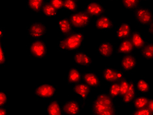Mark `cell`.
<instances>
[{"instance_id": "obj_34", "label": "cell", "mask_w": 153, "mask_h": 115, "mask_svg": "<svg viewBox=\"0 0 153 115\" xmlns=\"http://www.w3.org/2000/svg\"><path fill=\"white\" fill-rule=\"evenodd\" d=\"M131 114H134V115H151L153 114L151 111L149 110L147 107L145 108H143V109H135L134 110L131 111Z\"/></svg>"}, {"instance_id": "obj_40", "label": "cell", "mask_w": 153, "mask_h": 115, "mask_svg": "<svg viewBox=\"0 0 153 115\" xmlns=\"http://www.w3.org/2000/svg\"><path fill=\"white\" fill-rule=\"evenodd\" d=\"M5 34H6L5 29L4 27H1V29H0V38H4Z\"/></svg>"}, {"instance_id": "obj_7", "label": "cell", "mask_w": 153, "mask_h": 115, "mask_svg": "<svg viewBox=\"0 0 153 115\" xmlns=\"http://www.w3.org/2000/svg\"><path fill=\"white\" fill-rule=\"evenodd\" d=\"M27 34L30 38L39 40L47 33V28L45 24L40 21L31 23L27 27Z\"/></svg>"}, {"instance_id": "obj_25", "label": "cell", "mask_w": 153, "mask_h": 115, "mask_svg": "<svg viewBox=\"0 0 153 115\" xmlns=\"http://www.w3.org/2000/svg\"><path fill=\"white\" fill-rule=\"evenodd\" d=\"M135 86L137 91L141 93L146 94L150 92L151 90V84L144 78H140L135 82Z\"/></svg>"}, {"instance_id": "obj_42", "label": "cell", "mask_w": 153, "mask_h": 115, "mask_svg": "<svg viewBox=\"0 0 153 115\" xmlns=\"http://www.w3.org/2000/svg\"><path fill=\"white\" fill-rule=\"evenodd\" d=\"M144 1H149V0H144Z\"/></svg>"}, {"instance_id": "obj_41", "label": "cell", "mask_w": 153, "mask_h": 115, "mask_svg": "<svg viewBox=\"0 0 153 115\" xmlns=\"http://www.w3.org/2000/svg\"><path fill=\"white\" fill-rule=\"evenodd\" d=\"M75 1H76H76H79V0H75Z\"/></svg>"}, {"instance_id": "obj_39", "label": "cell", "mask_w": 153, "mask_h": 115, "mask_svg": "<svg viewBox=\"0 0 153 115\" xmlns=\"http://www.w3.org/2000/svg\"><path fill=\"white\" fill-rule=\"evenodd\" d=\"M8 114V110L6 109L5 107H2L0 109V114L1 115H7Z\"/></svg>"}, {"instance_id": "obj_37", "label": "cell", "mask_w": 153, "mask_h": 115, "mask_svg": "<svg viewBox=\"0 0 153 115\" xmlns=\"http://www.w3.org/2000/svg\"><path fill=\"white\" fill-rule=\"evenodd\" d=\"M147 108L151 111V113L153 114V98H150V99H149Z\"/></svg>"}, {"instance_id": "obj_9", "label": "cell", "mask_w": 153, "mask_h": 115, "mask_svg": "<svg viewBox=\"0 0 153 115\" xmlns=\"http://www.w3.org/2000/svg\"><path fill=\"white\" fill-rule=\"evenodd\" d=\"M83 11L90 17H99L105 13L106 9L102 3L98 2H90L85 5Z\"/></svg>"}, {"instance_id": "obj_19", "label": "cell", "mask_w": 153, "mask_h": 115, "mask_svg": "<svg viewBox=\"0 0 153 115\" xmlns=\"http://www.w3.org/2000/svg\"><path fill=\"white\" fill-rule=\"evenodd\" d=\"M82 80V74L78 68L72 67L69 68L66 75V81L68 83L71 85H75L81 82Z\"/></svg>"}, {"instance_id": "obj_43", "label": "cell", "mask_w": 153, "mask_h": 115, "mask_svg": "<svg viewBox=\"0 0 153 115\" xmlns=\"http://www.w3.org/2000/svg\"><path fill=\"white\" fill-rule=\"evenodd\" d=\"M109 1H113V0H109Z\"/></svg>"}, {"instance_id": "obj_32", "label": "cell", "mask_w": 153, "mask_h": 115, "mask_svg": "<svg viewBox=\"0 0 153 115\" xmlns=\"http://www.w3.org/2000/svg\"><path fill=\"white\" fill-rule=\"evenodd\" d=\"M119 85L120 89V96L122 97L126 93L128 89H129V87L130 85V80L124 77L120 81Z\"/></svg>"}, {"instance_id": "obj_6", "label": "cell", "mask_w": 153, "mask_h": 115, "mask_svg": "<svg viewBox=\"0 0 153 115\" xmlns=\"http://www.w3.org/2000/svg\"><path fill=\"white\" fill-rule=\"evenodd\" d=\"M29 52L31 56L37 59H45L47 55V46L45 41L36 40L30 45Z\"/></svg>"}, {"instance_id": "obj_10", "label": "cell", "mask_w": 153, "mask_h": 115, "mask_svg": "<svg viewBox=\"0 0 153 115\" xmlns=\"http://www.w3.org/2000/svg\"><path fill=\"white\" fill-rule=\"evenodd\" d=\"M74 61L76 65L81 67H89L93 63V59L90 55L83 51H77L74 55Z\"/></svg>"}, {"instance_id": "obj_1", "label": "cell", "mask_w": 153, "mask_h": 115, "mask_svg": "<svg viewBox=\"0 0 153 115\" xmlns=\"http://www.w3.org/2000/svg\"><path fill=\"white\" fill-rule=\"evenodd\" d=\"M91 110L92 113L95 115L116 114V106L114 98L108 93H99L94 100Z\"/></svg>"}, {"instance_id": "obj_5", "label": "cell", "mask_w": 153, "mask_h": 115, "mask_svg": "<svg viewBox=\"0 0 153 115\" xmlns=\"http://www.w3.org/2000/svg\"><path fill=\"white\" fill-rule=\"evenodd\" d=\"M34 93L40 99H52L56 95L57 88L51 83H42L35 88Z\"/></svg>"}, {"instance_id": "obj_23", "label": "cell", "mask_w": 153, "mask_h": 115, "mask_svg": "<svg viewBox=\"0 0 153 115\" xmlns=\"http://www.w3.org/2000/svg\"><path fill=\"white\" fill-rule=\"evenodd\" d=\"M134 47L130 41V38L123 40L118 46L117 53L119 54H130L133 51Z\"/></svg>"}, {"instance_id": "obj_21", "label": "cell", "mask_w": 153, "mask_h": 115, "mask_svg": "<svg viewBox=\"0 0 153 115\" xmlns=\"http://www.w3.org/2000/svg\"><path fill=\"white\" fill-rule=\"evenodd\" d=\"M130 40L133 44L134 49H136V50H141L147 42L145 37L137 30H135L131 34Z\"/></svg>"}, {"instance_id": "obj_31", "label": "cell", "mask_w": 153, "mask_h": 115, "mask_svg": "<svg viewBox=\"0 0 153 115\" xmlns=\"http://www.w3.org/2000/svg\"><path fill=\"white\" fill-rule=\"evenodd\" d=\"M78 9L77 3L75 0H64L63 9L66 11L75 12Z\"/></svg>"}, {"instance_id": "obj_27", "label": "cell", "mask_w": 153, "mask_h": 115, "mask_svg": "<svg viewBox=\"0 0 153 115\" xmlns=\"http://www.w3.org/2000/svg\"><path fill=\"white\" fill-rule=\"evenodd\" d=\"M141 56L147 60H153V42L146 44L141 49Z\"/></svg>"}, {"instance_id": "obj_18", "label": "cell", "mask_w": 153, "mask_h": 115, "mask_svg": "<svg viewBox=\"0 0 153 115\" xmlns=\"http://www.w3.org/2000/svg\"><path fill=\"white\" fill-rule=\"evenodd\" d=\"M58 29L59 32L63 36L68 35L74 32V26L71 24L68 17H63L58 20Z\"/></svg>"}, {"instance_id": "obj_16", "label": "cell", "mask_w": 153, "mask_h": 115, "mask_svg": "<svg viewBox=\"0 0 153 115\" xmlns=\"http://www.w3.org/2000/svg\"><path fill=\"white\" fill-rule=\"evenodd\" d=\"M131 34V26L129 22L120 24L115 29V36L119 40H124L130 38Z\"/></svg>"}, {"instance_id": "obj_22", "label": "cell", "mask_w": 153, "mask_h": 115, "mask_svg": "<svg viewBox=\"0 0 153 115\" xmlns=\"http://www.w3.org/2000/svg\"><path fill=\"white\" fill-rule=\"evenodd\" d=\"M46 112L48 115H62L64 114L62 107L57 99H53L48 103Z\"/></svg>"}, {"instance_id": "obj_35", "label": "cell", "mask_w": 153, "mask_h": 115, "mask_svg": "<svg viewBox=\"0 0 153 115\" xmlns=\"http://www.w3.org/2000/svg\"><path fill=\"white\" fill-rule=\"evenodd\" d=\"M7 58L5 55V51L3 47V45L0 44V64L1 65H4L6 64Z\"/></svg>"}, {"instance_id": "obj_26", "label": "cell", "mask_w": 153, "mask_h": 115, "mask_svg": "<svg viewBox=\"0 0 153 115\" xmlns=\"http://www.w3.org/2000/svg\"><path fill=\"white\" fill-rule=\"evenodd\" d=\"M41 13H42L45 17L51 18V17H56L58 15V10L56 9L49 2H48L45 3Z\"/></svg>"}, {"instance_id": "obj_38", "label": "cell", "mask_w": 153, "mask_h": 115, "mask_svg": "<svg viewBox=\"0 0 153 115\" xmlns=\"http://www.w3.org/2000/svg\"><path fill=\"white\" fill-rule=\"evenodd\" d=\"M147 32L153 38V23L147 26Z\"/></svg>"}, {"instance_id": "obj_13", "label": "cell", "mask_w": 153, "mask_h": 115, "mask_svg": "<svg viewBox=\"0 0 153 115\" xmlns=\"http://www.w3.org/2000/svg\"><path fill=\"white\" fill-rule=\"evenodd\" d=\"M137 61L134 55L126 54L120 61V68L125 72H131L136 68Z\"/></svg>"}, {"instance_id": "obj_29", "label": "cell", "mask_w": 153, "mask_h": 115, "mask_svg": "<svg viewBox=\"0 0 153 115\" xmlns=\"http://www.w3.org/2000/svg\"><path fill=\"white\" fill-rule=\"evenodd\" d=\"M150 98L147 96L137 97L134 101V107L135 109H140L147 107Z\"/></svg>"}, {"instance_id": "obj_24", "label": "cell", "mask_w": 153, "mask_h": 115, "mask_svg": "<svg viewBox=\"0 0 153 115\" xmlns=\"http://www.w3.org/2000/svg\"><path fill=\"white\" fill-rule=\"evenodd\" d=\"M45 3V0H26L27 8L33 13L41 12Z\"/></svg>"}, {"instance_id": "obj_3", "label": "cell", "mask_w": 153, "mask_h": 115, "mask_svg": "<svg viewBox=\"0 0 153 115\" xmlns=\"http://www.w3.org/2000/svg\"><path fill=\"white\" fill-rule=\"evenodd\" d=\"M134 15L135 21L140 25L148 26L153 23V13L148 7H139L134 11Z\"/></svg>"}, {"instance_id": "obj_30", "label": "cell", "mask_w": 153, "mask_h": 115, "mask_svg": "<svg viewBox=\"0 0 153 115\" xmlns=\"http://www.w3.org/2000/svg\"><path fill=\"white\" fill-rule=\"evenodd\" d=\"M108 93L114 99L120 96V89L119 82L111 83L109 86Z\"/></svg>"}, {"instance_id": "obj_28", "label": "cell", "mask_w": 153, "mask_h": 115, "mask_svg": "<svg viewBox=\"0 0 153 115\" xmlns=\"http://www.w3.org/2000/svg\"><path fill=\"white\" fill-rule=\"evenodd\" d=\"M124 8L128 11H135L140 7L141 0H120Z\"/></svg>"}, {"instance_id": "obj_8", "label": "cell", "mask_w": 153, "mask_h": 115, "mask_svg": "<svg viewBox=\"0 0 153 115\" xmlns=\"http://www.w3.org/2000/svg\"><path fill=\"white\" fill-rule=\"evenodd\" d=\"M102 76L104 80L109 83L120 82L124 78V73L123 70H117L111 67H105L102 72Z\"/></svg>"}, {"instance_id": "obj_15", "label": "cell", "mask_w": 153, "mask_h": 115, "mask_svg": "<svg viewBox=\"0 0 153 115\" xmlns=\"http://www.w3.org/2000/svg\"><path fill=\"white\" fill-rule=\"evenodd\" d=\"M137 97V89L134 80H130V85L128 91L122 96L121 104L123 106H127L131 104Z\"/></svg>"}, {"instance_id": "obj_4", "label": "cell", "mask_w": 153, "mask_h": 115, "mask_svg": "<svg viewBox=\"0 0 153 115\" xmlns=\"http://www.w3.org/2000/svg\"><path fill=\"white\" fill-rule=\"evenodd\" d=\"M68 18L73 26L76 29L87 27L91 22V17L84 11L73 12Z\"/></svg>"}, {"instance_id": "obj_17", "label": "cell", "mask_w": 153, "mask_h": 115, "mask_svg": "<svg viewBox=\"0 0 153 115\" xmlns=\"http://www.w3.org/2000/svg\"><path fill=\"white\" fill-rule=\"evenodd\" d=\"M95 27L100 31H110L114 26V23L109 17L102 15L99 17L95 21Z\"/></svg>"}, {"instance_id": "obj_14", "label": "cell", "mask_w": 153, "mask_h": 115, "mask_svg": "<svg viewBox=\"0 0 153 115\" xmlns=\"http://www.w3.org/2000/svg\"><path fill=\"white\" fill-rule=\"evenodd\" d=\"M73 92L76 95H77L82 101H86L88 99V97L91 93L90 87L83 82H79L76 83L73 88Z\"/></svg>"}, {"instance_id": "obj_36", "label": "cell", "mask_w": 153, "mask_h": 115, "mask_svg": "<svg viewBox=\"0 0 153 115\" xmlns=\"http://www.w3.org/2000/svg\"><path fill=\"white\" fill-rule=\"evenodd\" d=\"M49 2L57 10L63 9L64 0H49Z\"/></svg>"}, {"instance_id": "obj_20", "label": "cell", "mask_w": 153, "mask_h": 115, "mask_svg": "<svg viewBox=\"0 0 153 115\" xmlns=\"http://www.w3.org/2000/svg\"><path fill=\"white\" fill-rule=\"evenodd\" d=\"M82 81L90 88H98L102 83L99 76L95 72L85 73L82 75Z\"/></svg>"}, {"instance_id": "obj_2", "label": "cell", "mask_w": 153, "mask_h": 115, "mask_svg": "<svg viewBox=\"0 0 153 115\" xmlns=\"http://www.w3.org/2000/svg\"><path fill=\"white\" fill-rule=\"evenodd\" d=\"M85 34L81 32H73L65 35L58 41L57 49L60 53H68L81 49L85 40Z\"/></svg>"}, {"instance_id": "obj_33", "label": "cell", "mask_w": 153, "mask_h": 115, "mask_svg": "<svg viewBox=\"0 0 153 115\" xmlns=\"http://www.w3.org/2000/svg\"><path fill=\"white\" fill-rule=\"evenodd\" d=\"M9 99V93L4 90H1L0 92V107H5L6 104L8 103Z\"/></svg>"}, {"instance_id": "obj_11", "label": "cell", "mask_w": 153, "mask_h": 115, "mask_svg": "<svg viewBox=\"0 0 153 115\" xmlns=\"http://www.w3.org/2000/svg\"><path fill=\"white\" fill-rule=\"evenodd\" d=\"M114 44L111 41H105L99 44L98 46V53L100 57L103 59H110L114 53Z\"/></svg>"}, {"instance_id": "obj_12", "label": "cell", "mask_w": 153, "mask_h": 115, "mask_svg": "<svg viewBox=\"0 0 153 115\" xmlns=\"http://www.w3.org/2000/svg\"><path fill=\"white\" fill-rule=\"evenodd\" d=\"M62 110L65 114L78 115L82 110V104L76 100H69L64 103Z\"/></svg>"}]
</instances>
